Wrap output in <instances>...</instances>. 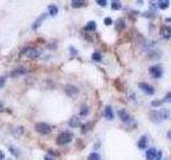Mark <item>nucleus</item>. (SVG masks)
Here are the masks:
<instances>
[{
    "label": "nucleus",
    "mask_w": 171,
    "mask_h": 160,
    "mask_svg": "<svg viewBox=\"0 0 171 160\" xmlns=\"http://www.w3.org/2000/svg\"><path fill=\"white\" fill-rule=\"evenodd\" d=\"M170 118V110L163 108L159 110H152L150 112V118L154 123H159L162 121H165Z\"/></svg>",
    "instance_id": "obj_1"
},
{
    "label": "nucleus",
    "mask_w": 171,
    "mask_h": 160,
    "mask_svg": "<svg viewBox=\"0 0 171 160\" xmlns=\"http://www.w3.org/2000/svg\"><path fill=\"white\" fill-rule=\"evenodd\" d=\"M72 140H73V135L70 131L60 132L56 138V142L59 145H64V144L70 143V142H72Z\"/></svg>",
    "instance_id": "obj_2"
},
{
    "label": "nucleus",
    "mask_w": 171,
    "mask_h": 160,
    "mask_svg": "<svg viewBox=\"0 0 171 160\" xmlns=\"http://www.w3.org/2000/svg\"><path fill=\"white\" fill-rule=\"evenodd\" d=\"M149 74L153 79H160L164 75V70L159 64L152 65L149 67Z\"/></svg>",
    "instance_id": "obj_3"
},
{
    "label": "nucleus",
    "mask_w": 171,
    "mask_h": 160,
    "mask_svg": "<svg viewBox=\"0 0 171 160\" xmlns=\"http://www.w3.org/2000/svg\"><path fill=\"white\" fill-rule=\"evenodd\" d=\"M34 129L41 135H48V133L51 132V127L47 123H44V122H39V123L35 124Z\"/></svg>",
    "instance_id": "obj_4"
},
{
    "label": "nucleus",
    "mask_w": 171,
    "mask_h": 160,
    "mask_svg": "<svg viewBox=\"0 0 171 160\" xmlns=\"http://www.w3.org/2000/svg\"><path fill=\"white\" fill-rule=\"evenodd\" d=\"M138 87L142 91L143 93H146V95H154L155 89L153 85H151L150 83H146V82H139L138 83Z\"/></svg>",
    "instance_id": "obj_5"
},
{
    "label": "nucleus",
    "mask_w": 171,
    "mask_h": 160,
    "mask_svg": "<svg viewBox=\"0 0 171 160\" xmlns=\"http://www.w3.org/2000/svg\"><path fill=\"white\" fill-rule=\"evenodd\" d=\"M64 92L69 97H72V98H75L77 97L79 94L78 88L73 85V84H67L66 87L64 88Z\"/></svg>",
    "instance_id": "obj_6"
},
{
    "label": "nucleus",
    "mask_w": 171,
    "mask_h": 160,
    "mask_svg": "<svg viewBox=\"0 0 171 160\" xmlns=\"http://www.w3.org/2000/svg\"><path fill=\"white\" fill-rule=\"evenodd\" d=\"M118 116L123 123H129L132 121V115L129 114V112L125 109H120L118 111Z\"/></svg>",
    "instance_id": "obj_7"
},
{
    "label": "nucleus",
    "mask_w": 171,
    "mask_h": 160,
    "mask_svg": "<svg viewBox=\"0 0 171 160\" xmlns=\"http://www.w3.org/2000/svg\"><path fill=\"white\" fill-rule=\"evenodd\" d=\"M149 145V140H148V137L146 135H142L140 138H139V140L137 142V146L139 147L140 149H146Z\"/></svg>",
    "instance_id": "obj_8"
},
{
    "label": "nucleus",
    "mask_w": 171,
    "mask_h": 160,
    "mask_svg": "<svg viewBox=\"0 0 171 160\" xmlns=\"http://www.w3.org/2000/svg\"><path fill=\"white\" fill-rule=\"evenodd\" d=\"M157 154H158V152H157L156 149H153V147H151V149H146V160H156Z\"/></svg>",
    "instance_id": "obj_9"
},
{
    "label": "nucleus",
    "mask_w": 171,
    "mask_h": 160,
    "mask_svg": "<svg viewBox=\"0 0 171 160\" xmlns=\"http://www.w3.org/2000/svg\"><path fill=\"white\" fill-rule=\"evenodd\" d=\"M104 116L108 121H112L115 118V113H113L111 106H106V108L104 109Z\"/></svg>",
    "instance_id": "obj_10"
},
{
    "label": "nucleus",
    "mask_w": 171,
    "mask_h": 160,
    "mask_svg": "<svg viewBox=\"0 0 171 160\" xmlns=\"http://www.w3.org/2000/svg\"><path fill=\"white\" fill-rule=\"evenodd\" d=\"M26 73H27L26 68H24V67H17V68H15L14 70H12L11 77H14V78H16V77H19V76H22V75H25Z\"/></svg>",
    "instance_id": "obj_11"
},
{
    "label": "nucleus",
    "mask_w": 171,
    "mask_h": 160,
    "mask_svg": "<svg viewBox=\"0 0 171 160\" xmlns=\"http://www.w3.org/2000/svg\"><path fill=\"white\" fill-rule=\"evenodd\" d=\"M96 28H97V25L94 20H90L87 25L84 26V30L88 31V32H91V31H95Z\"/></svg>",
    "instance_id": "obj_12"
},
{
    "label": "nucleus",
    "mask_w": 171,
    "mask_h": 160,
    "mask_svg": "<svg viewBox=\"0 0 171 160\" xmlns=\"http://www.w3.org/2000/svg\"><path fill=\"white\" fill-rule=\"evenodd\" d=\"M24 53H25L27 57H29V58H37V57L39 56V52H38L35 49H33V48H27V49L24 51Z\"/></svg>",
    "instance_id": "obj_13"
},
{
    "label": "nucleus",
    "mask_w": 171,
    "mask_h": 160,
    "mask_svg": "<svg viewBox=\"0 0 171 160\" xmlns=\"http://www.w3.org/2000/svg\"><path fill=\"white\" fill-rule=\"evenodd\" d=\"M125 29V22H124L123 18H119L117 22H115V30L122 31Z\"/></svg>",
    "instance_id": "obj_14"
},
{
    "label": "nucleus",
    "mask_w": 171,
    "mask_h": 160,
    "mask_svg": "<svg viewBox=\"0 0 171 160\" xmlns=\"http://www.w3.org/2000/svg\"><path fill=\"white\" fill-rule=\"evenodd\" d=\"M45 18H46V14H42V15H41V16H40L39 18H38V19L35 20V22H34L33 26H32V28H33L34 30H37V29L39 28L40 26L42 25L43 20H44Z\"/></svg>",
    "instance_id": "obj_15"
},
{
    "label": "nucleus",
    "mask_w": 171,
    "mask_h": 160,
    "mask_svg": "<svg viewBox=\"0 0 171 160\" xmlns=\"http://www.w3.org/2000/svg\"><path fill=\"white\" fill-rule=\"evenodd\" d=\"M157 6L160 9V10H166L170 6V1L168 0H162V1H158L157 2Z\"/></svg>",
    "instance_id": "obj_16"
},
{
    "label": "nucleus",
    "mask_w": 171,
    "mask_h": 160,
    "mask_svg": "<svg viewBox=\"0 0 171 160\" xmlns=\"http://www.w3.org/2000/svg\"><path fill=\"white\" fill-rule=\"evenodd\" d=\"M69 125L71 127H78L80 125V120H79L77 116H73V118H71L70 122H69Z\"/></svg>",
    "instance_id": "obj_17"
},
{
    "label": "nucleus",
    "mask_w": 171,
    "mask_h": 160,
    "mask_svg": "<svg viewBox=\"0 0 171 160\" xmlns=\"http://www.w3.org/2000/svg\"><path fill=\"white\" fill-rule=\"evenodd\" d=\"M58 8H57V6H55V4H51V6H48V13H49V15H51V16H55V15L58 14Z\"/></svg>",
    "instance_id": "obj_18"
},
{
    "label": "nucleus",
    "mask_w": 171,
    "mask_h": 160,
    "mask_svg": "<svg viewBox=\"0 0 171 160\" xmlns=\"http://www.w3.org/2000/svg\"><path fill=\"white\" fill-rule=\"evenodd\" d=\"M121 8H122V4H121L120 1H112L111 2L112 10H120Z\"/></svg>",
    "instance_id": "obj_19"
},
{
    "label": "nucleus",
    "mask_w": 171,
    "mask_h": 160,
    "mask_svg": "<svg viewBox=\"0 0 171 160\" xmlns=\"http://www.w3.org/2000/svg\"><path fill=\"white\" fill-rule=\"evenodd\" d=\"M89 160H101V156L97 154V153H91L88 157Z\"/></svg>",
    "instance_id": "obj_20"
},
{
    "label": "nucleus",
    "mask_w": 171,
    "mask_h": 160,
    "mask_svg": "<svg viewBox=\"0 0 171 160\" xmlns=\"http://www.w3.org/2000/svg\"><path fill=\"white\" fill-rule=\"evenodd\" d=\"M84 4V1H77V0L72 1V6H73V8H82Z\"/></svg>",
    "instance_id": "obj_21"
},
{
    "label": "nucleus",
    "mask_w": 171,
    "mask_h": 160,
    "mask_svg": "<svg viewBox=\"0 0 171 160\" xmlns=\"http://www.w3.org/2000/svg\"><path fill=\"white\" fill-rule=\"evenodd\" d=\"M163 103H167V104H171V91H169L165 95L163 99Z\"/></svg>",
    "instance_id": "obj_22"
},
{
    "label": "nucleus",
    "mask_w": 171,
    "mask_h": 160,
    "mask_svg": "<svg viewBox=\"0 0 171 160\" xmlns=\"http://www.w3.org/2000/svg\"><path fill=\"white\" fill-rule=\"evenodd\" d=\"M92 60H94L95 62H100L102 60V56H101V53H98V52H94L92 55Z\"/></svg>",
    "instance_id": "obj_23"
},
{
    "label": "nucleus",
    "mask_w": 171,
    "mask_h": 160,
    "mask_svg": "<svg viewBox=\"0 0 171 160\" xmlns=\"http://www.w3.org/2000/svg\"><path fill=\"white\" fill-rule=\"evenodd\" d=\"M88 113H89V108L84 106L82 108V110H80V115L82 116H86V115H88Z\"/></svg>",
    "instance_id": "obj_24"
},
{
    "label": "nucleus",
    "mask_w": 171,
    "mask_h": 160,
    "mask_svg": "<svg viewBox=\"0 0 171 160\" xmlns=\"http://www.w3.org/2000/svg\"><path fill=\"white\" fill-rule=\"evenodd\" d=\"M10 152L14 155V156H16V157L18 156V155H19V152H18V151H17L15 147H13V146H10Z\"/></svg>",
    "instance_id": "obj_25"
},
{
    "label": "nucleus",
    "mask_w": 171,
    "mask_h": 160,
    "mask_svg": "<svg viewBox=\"0 0 171 160\" xmlns=\"http://www.w3.org/2000/svg\"><path fill=\"white\" fill-rule=\"evenodd\" d=\"M162 104H163V100H153L151 103V105L153 107H160Z\"/></svg>",
    "instance_id": "obj_26"
},
{
    "label": "nucleus",
    "mask_w": 171,
    "mask_h": 160,
    "mask_svg": "<svg viewBox=\"0 0 171 160\" xmlns=\"http://www.w3.org/2000/svg\"><path fill=\"white\" fill-rule=\"evenodd\" d=\"M104 24L106 26H110L112 24V19H111V17H106L104 19Z\"/></svg>",
    "instance_id": "obj_27"
},
{
    "label": "nucleus",
    "mask_w": 171,
    "mask_h": 160,
    "mask_svg": "<svg viewBox=\"0 0 171 160\" xmlns=\"http://www.w3.org/2000/svg\"><path fill=\"white\" fill-rule=\"evenodd\" d=\"M6 83V77L4 76H0V88H2Z\"/></svg>",
    "instance_id": "obj_28"
},
{
    "label": "nucleus",
    "mask_w": 171,
    "mask_h": 160,
    "mask_svg": "<svg viewBox=\"0 0 171 160\" xmlns=\"http://www.w3.org/2000/svg\"><path fill=\"white\" fill-rule=\"evenodd\" d=\"M97 4L101 6H106L107 4V1L106 0H103V1H97Z\"/></svg>",
    "instance_id": "obj_29"
},
{
    "label": "nucleus",
    "mask_w": 171,
    "mask_h": 160,
    "mask_svg": "<svg viewBox=\"0 0 171 160\" xmlns=\"http://www.w3.org/2000/svg\"><path fill=\"white\" fill-rule=\"evenodd\" d=\"M162 156H163V153H162V152H160V151H159V152H158V154H157V158H156V160H160V159H162Z\"/></svg>",
    "instance_id": "obj_30"
},
{
    "label": "nucleus",
    "mask_w": 171,
    "mask_h": 160,
    "mask_svg": "<svg viewBox=\"0 0 171 160\" xmlns=\"http://www.w3.org/2000/svg\"><path fill=\"white\" fill-rule=\"evenodd\" d=\"M3 159H4V153L0 149V160H3Z\"/></svg>",
    "instance_id": "obj_31"
},
{
    "label": "nucleus",
    "mask_w": 171,
    "mask_h": 160,
    "mask_svg": "<svg viewBox=\"0 0 171 160\" xmlns=\"http://www.w3.org/2000/svg\"><path fill=\"white\" fill-rule=\"evenodd\" d=\"M167 138H168L169 140H171V130H169V131L167 132Z\"/></svg>",
    "instance_id": "obj_32"
},
{
    "label": "nucleus",
    "mask_w": 171,
    "mask_h": 160,
    "mask_svg": "<svg viewBox=\"0 0 171 160\" xmlns=\"http://www.w3.org/2000/svg\"><path fill=\"white\" fill-rule=\"evenodd\" d=\"M45 160H53L51 156H45Z\"/></svg>",
    "instance_id": "obj_33"
},
{
    "label": "nucleus",
    "mask_w": 171,
    "mask_h": 160,
    "mask_svg": "<svg viewBox=\"0 0 171 160\" xmlns=\"http://www.w3.org/2000/svg\"><path fill=\"white\" fill-rule=\"evenodd\" d=\"M166 20H167L168 23H171V18H166Z\"/></svg>",
    "instance_id": "obj_34"
},
{
    "label": "nucleus",
    "mask_w": 171,
    "mask_h": 160,
    "mask_svg": "<svg viewBox=\"0 0 171 160\" xmlns=\"http://www.w3.org/2000/svg\"><path fill=\"white\" fill-rule=\"evenodd\" d=\"M6 160H12V159H6Z\"/></svg>",
    "instance_id": "obj_35"
},
{
    "label": "nucleus",
    "mask_w": 171,
    "mask_h": 160,
    "mask_svg": "<svg viewBox=\"0 0 171 160\" xmlns=\"http://www.w3.org/2000/svg\"><path fill=\"white\" fill-rule=\"evenodd\" d=\"M170 34H171V29H170Z\"/></svg>",
    "instance_id": "obj_36"
}]
</instances>
